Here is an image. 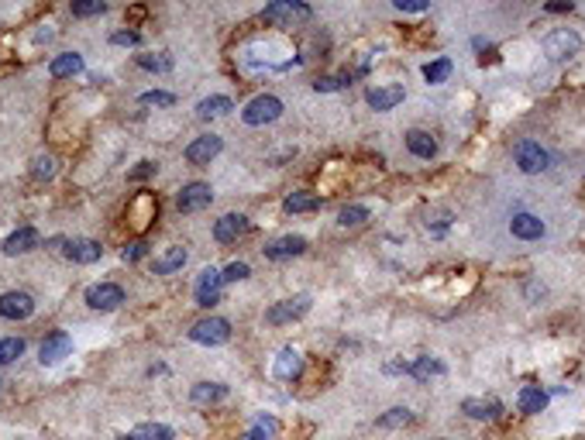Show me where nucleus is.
<instances>
[{
    "label": "nucleus",
    "mask_w": 585,
    "mask_h": 440,
    "mask_svg": "<svg viewBox=\"0 0 585 440\" xmlns=\"http://www.w3.org/2000/svg\"><path fill=\"white\" fill-rule=\"evenodd\" d=\"M62 255L76 265H93L100 262L103 248H100V241H90V237H69V241H62Z\"/></svg>",
    "instance_id": "9d476101"
},
{
    "label": "nucleus",
    "mask_w": 585,
    "mask_h": 440,
    "mask_svg": "<svg viewBox=\"0 0 585 440\" xmlns=\"http://www.w3.org/2000/svg\"><path fill=\"white\" fill-rule=\"evenodd\" d=\"M365 100H369V107H375V111H392V107L403 103V86H396V83H390V86H372L369 93H365Z\"/></svg>",
    "instance_id": "f3484780"
},
{
    "label": "nucleus",
    "mask_w": 585,
    "mask_h": 440,
    "mask_svg": "<svg viewBox=\"0 0 585 440\" xmlns=\"http://www.w3.org/2000/svg\"><path fill=\"white\" fill-rule=\"evenodd\" d=\"M544 11H551V14H565V11H575V4H571V0H554V4H547Z\"/></svg>",
    "instance_id": "a18cd8bd"
},
{
    "label": "nucleus",
    "mask_w": 585,
    "mask_h": 440,
    "mask_svg": "<svg viewBox=\"0 0 585 440\" xmlns=\"http://www.w3.org/2000/svg\"><path fill=\"white\" fill-rule=\"evenodd\" d=\"M424 224H427L430 234H444L451 227V213L448 210H427L424 213Z\"/></svg>",
    "instance_id": "72a5a7b5"
},
{
    "label": "nucleus",
    "mask_w": 585,
    "mask_h": 440,
    "mask_svg": "<svg viewBox=\"0 0 585 440\" xmlns=\"http://www.w3.org/2000/svg\"><path fill=\"white\" fill-rule=\"evenodd\" d=\"M509 230H513V237H520V241H537V237L544 234V220L534 217V213H513Z\"/></svg>",
    "instance_id": "dca6fc26"
},
{
    "label": "nucleus",
    "mask_w": 585,
    "mask_h": 440,
    "mask_svg": "<svg viewBox=\"0 0 585 440\" xmlns=\"http://www.w3.org/2000/svg\"><path fill=\"white\" fill-rule=\"evenodd\" d=\"M31 173H35V179H52V175H56V162H52L49 155H39Z\"/></svg>",
    "instance_id": "a19ab883"
},
{
    "label": "nucleus",
    "mask_w": 585,
    "mask_h": 440,
    "mask_svg": "<svg viewBox=\"0 0 585 440\" xmlns=\"http://www.w3.org/2000/svg\"><path fill=\"white\" fill-rule=\"evenodd\" d=\"M248 230H252V224H248L245 213H224V217L214 224V237L220 241V245H234V241L245 237Z\"/></svg>",
    "instance_id": "9b49d317"
},
{
    "label": "nucleus",
    "mask_w": 585,
    "mask_h": 440,
    "mask_svg": "<svg viewBox=\"0 0 585 440\" xmlns=\"http://www.w3.org/2000/svg\"><path fill=\"white\" fill-rule=\"evenodd\" d=\"M462 413H468L472 420H496L503 413V402L499 399H465L462 402Z\"/></svg>",
    "instance_id": "aec40b11"
},
{
    "label": "nucleus",
    "mask_w": 585,
    "mask_h": 440,
    "mask_svg": "<svg viewBox=\"0 0 585 440\" xmlns=\"http://www.w3.org/2000/svg\"><path fill=\"white\" fill-rule=\"evenodd\" d=\"M579 48H582V35L571 28H554L544 39V56L551 62H565V58L579 56Z\"/></svg>",
    "instance_id": "f03ea898"
},
{
    "label": "nucleus",
    "mask_w": 585,
    "mask_h": 440,
    "mask_svg": "<svg viewBox=\"0 0 585 440\" xmlns=\"http://www.w3.org/2000/svg\"><path fill=\"white\" fill-rule=\"evenodd\" d=\"M138 66L148 69V73H169L173 69V58L166 56H138Z\"/></svg>",
    "instance_id": "e433bc0d"
},
{
    "label": "nucleus",
    "mask_w": 585,
    "mask_h": 440,
    "mask_svg": "<svg viewBox=\"0 0 585 440\" xmlns=\"http://www.w3.org/2000/svg\"><path fill=\"white\" fill-rule=\"evenodd\" d=\"M35 313V300L28 292H4L0 296V317L4 320H28Z\"/></svg>",
    "instance_id": "f8f14e48"
},
{
    "label": "nucleus",
    "mask_w": 585,
    "mask_h": 440,
    "mask_svg": "<svg viewBox=\"0 0 585 440\" xmlns=\"http://www.w3.org/2000/svg\"><path fill=\"white\" fill-rule=\"evenodd\" d=\"M124 440H173V430L162 426V423H141Z\"/></svg>",
    "instance_id": "a878e982"
},
{
    "label": "nucleus",
    "mask_w": 585,
    "mask_h": 440,
    "mask_svg": "<svg viewBox=\"0 0 585 440\" xmlns=\"http://www.w3.org/2000/svg\"><path fill=\"white\" fill-rule=\"evenodd\" d=\"M224 152V138L220 134H200L186 145V162L190 165H210L217 155Z\"/></svg>",
    "instance_id": "39448f33"
},
{
    "label": "nucleus",
    "mask_w": 585,
    "mask_h": 440,
    "mask_svg": "<svg viewBox=\"0 0 585 440\" xmlns=\"http://www.w3.org/2000/svg\"><path fill=\"white\" fill-rule=\"evenodd\" d=\"M0 385H4V382H0Z\"/></svg>",
    "instance_id": "de8ad7c7"
},
{
    "label": "nucleus",
    "mask_w": 585,
    "mask_h": 440,
    "mask_svg": "<svg viewBox=\"0 0 585 440\" xmlns=\"http://www.w3.org/2000/svg\"><path fill=\"white\" fill-rule=\"evenodd\" d=\"M355 73H341V76H317L313 79V90L317 93H334V90H341V86H348Z\"/></svg>",
    "instance_id": "7c9ffc66"
},
{
    "label": "nucleus",
    "mask_w": 585,
    "mask_h": 440,
    "mask_svg": "<svg viewBox=\"0 0 585 440\" xmlns=\"http://www.w3.org/2000/svg\"><path fill=\"white\" fill-rule=\"evenodd\" d=\"M307 309H310V300H307V296H292V300H283V303H275V307L265 309V324H273V327L292 324V320H300Z\"/></svg>",
    "instance_id": "6e6552de"
},
{
    "label": "nucleus",
    "mask_w": 585,
    "mask_h": 440,
    "mask_svg": "<svg viewBox=\"0 0 585 440\" xmlns=\"http://www.w3.org/2000/svg\"><path fill=\"white\" fill-rule=\"evenodd\" d=\"M410 375L413 379H420V382H427L430 375H444V362H437V358H417V362H410Z\"/></svg>",
    "instance_id": "393cba45"
},
{
    "label": "nucleus",
    "mask_w": 585,
    "mask_h": 440,
    "mask_svg": "<svg viewBox=\"0 0 585 440\" xmlns=\"http://www.w3.org/2000/svg\"><path fill=\"white\" fill-rule=\"evenodd\" d=\"M317 207H320V200L313 193H292V196H286V213H310Z\"/></svg>",
    "instance_id": "c85d7f7f"
},
{
    "label": "nucleus",
    "mask_w": 585,
    "mask_h": 440,
    "mask_svg": "<svg viewBox=\"0 0 585 440\" xmlns=\"http://www.w3.org/2000/svg\"><path fill=\"white\" fill-rule=\"evenodd\" d=\"M86 303L93 309H117L124 303V289L114 286V282H100V286L86 289Z\"/></svg>",
    "instance_id": "ddd939ff"
},
{
    "label": "nucleus",
    "mask_w": 585,
    "mask_h": 440,
    "mask_svg": "<svg viewBox=\"0 0 585 440\" xmlns=\"http://www.w3.org/2000/svg\"><path fill=\"white\" fill-rule=\"evenodd\" d=\"M410 420H413V413H410L407 406H396V409H390V413L379 416V426H382V430H392V426H407Z\"/></svg>",
    "instance_id": "2f4dec72"
},
{
    "label": "nucleus",
    "mask_w": 585,
    "mask_h": 440,
    "mask_svg": "<svg viewBox=\"0 0 585 440\" xmlns=\"http://www.w3.org/2000/svg\"><path fill=\"white\" fill-rule=\"evenodd\" d=\"M307 251V237H300V234H286V237H279L273 245H265V258H273V262H286V258H296V255H303Z\"/></svg>",
    "instance_id": "2eb2a0df"
},
{
    "label": "nucleus",
    "mask_w": 585,
    "mask_h": 440,
    "mask_svg": "<svg viewBox=\"0 0 585 440\" xmlns=\"http://www.w3.org/2000/svg\"><path fill=\"white\" fill-rule=\"evenodd\" d=\"M451 69H454L451 58H434V62L424 66V79H427V83H444V79L451 76Z\"/></svg>",
    "instance_id": "c756f323"
},
{
    "label": "nucleus",
    "mask_w": 585,
    "mask_h": 440,
    "mask_svg": "<svg viewBox=\"0 0 585 440\" xmlns=\"http://www.w3.org/2000/svg\"><path fill=\"white\" fill-rule=\"evenodd\" d=\"M407 148H410V155H417V158H434V155H437V141H434V134L413 128V131H407Z\"/></svg>",
    "instance_id": "412c9836"
},
{
    "label": "nucleus",
    "mask_w": 585,
    "mask_h": 440,
    "mask_svg": "<svg viewBox=\"0 0 585 440\" xmlns=\"http://www.w3.org/2000/svg\"><path fill=\"white\" fill-rule=\"evenodd\" d=\"M141 103H145V107H173L176 96L162 93V90H148V93H141Z\"/></svg>",
    "instance_id": "58836bf2"
},
{
    "label": "nucleus",
    "mask_w": 585,
    "mask_h": 440,
    "mask_svg": "<svg viewBox=\"0 0 585 440\" xmlns=\"http://www.w3.org/2000/svg\"><path fill=\"white\" fill-rule=\"evenodd\" d=\"M369 220V210L365 207H345V210L337 213V224L341 227H358V224H365Z\"/></svg>",
    "instance_id": "f704fd0d"
},
{
    "label": "nucleus",
    "mask_w": 585,
    "mask_h": 440,
    "mask_svg": "<svg viewBox=\"0 0 585 440\" xmlns=\"http://www.w3.org/2000/svg\"><path fill=\"white\" fill-rule=\"evenodd\" d=\"M220 275H224V282H238V279H248V275H252V268L245 265V262H231V265L224 268Z\"/></svg>",
    "instance_id": "ea45409f"
},
{
    "label": "nucleus",
    "mask_w": 585,
    "mask_h": 440,
    "mask_svg": "<svg viewBox=\"0 0 585 440\" xmlns=\"http://www.w3.org/2000/svg\"><path fill=\"white\" fill-rule=\"evenodd\" d=\"M49 73H52L56 79L76 76V73H83V56H76V52H62V56H56L52 62H49Z\"/></svg>",
    "instance_id": "5701e85b"
},
{
    "label": "nucleus",
    "mask_w": 585,
    "mask_h": 440,
    "mask_svg": "<svg viewBox=\"0 0 585 440\" xmlns=\"http://www.w3.org/2000/svg\"><path fill=\"white\" fill-rule=\"evenodd\" d=\"M183 265H186V248H169L166 255L156 258V275H169V272H176Z\"/></svg>",
    "instance_id": "cd10ccee"
},
{
    "label": "nucleus",
    "mask_w": 585,
    "mask_h": 440,
    "mask_svg": "<svg viewBox=\"0 0 585 440\" xmlns=\"http://www.w3.org/2000/svg\"><path fill=\"white\" fill-rule=\"evenodd\" d=\"M220 289H224V275L217 268H203L200 279H196V307H217L220 303Z\"/></svg>",
    "instance_id": "423d86ee"
},
{
    "label": "nucleus",
    "mask_w": 585,
    "mask_h": 440,
    "mask_svg": "<svg viewBox=\"0 0 585 440\" xmlns=\"http://www.w3.org/2000/svg\"><path fill=\"white\" fill-rule=\"evenodd\" d=\"M210 200H214V190L207 183H186L176 196V207H179V213H196L203 207H210Z\"/></svg>",
    "instance_id": "1a4fd4ad"
},
{
    "label": "nucleus",
    "mask_w": 585,
    "mask_h": 440,
    "mask_svg": "<svg viewBox=\"0 0 585 440\" xmlns=\"http://www.w3.org/2000/svg\"><path fill=\"white\" fill-rule=\"evenodd\" d=\"M21 354H24V341H21V337H4V341H0V364L18 362Z\"/></svg>",
    "instance_id": "473e14b6"
},
{
    "label": "nucleus",
    "mask_w": 585,
    "mask_h": 440,
    "mask_svg": "<svg viewBox=\"0 0 585 440\" xmlns=\"http://www.w3.org/2000/svg\"><path fill=\"white\" fill-rule=\"evenodd\" d=\"M300 368H303V358H300L292 347H283L279 358L273 362V375L275 379H283V382H292V379L300 375Z\"/></svg>",
    "instance_id": "a211bd4d"
},
{
    "label": "nucleus",
    "mask_w": 585,
    "mask_h": 440,
    "mask_svg": "<svg viewBox=\"0 0 585 440\" xmlns=\"http://www.w3.org/2000/svg\"><path fill=\"white\" fill-rule=\"evenodd\" d=\"M31 248H39V230L35 227H21L4 241V255H24Z\"/></svg>",
    "instance_id": "6ab92c4d"
},
{
    "label": "nucleus",
    "mask_w": 585,
    "mask_h": 440,
    "mask_svg": "<svg viewBox=\"0 0 585 440\" xmlns=\"http://www.w3.org/2000/svg\"><path fill=\"white\" fill-rule=\"evenodd\" d=\"M396 7H400V11H410V14H420V11H427L430 4L427 0H396Z\"/></svg>",
    "instance_id": "79ce46f5"
},
{
    "label": "nucleus",
    "mask_w": 585,
    "mask_h": 440,
    "mask_svg": "<svg viewBox=\"0 0 585 440\" xmlns=\"http://www.w3.org/2000/svg\"><path fill=\"white\" fill-rule=\"evenodd\" d=\"M547 406V392L541 385H524L520 389V396H517V409L520 413H541Z\"/></svg>",
    "instance_id": "4be33fe9"
},
{
    "label": "nucleus",
    "mask_w": 585,
    "mask_h": 440,
    "mask_svg": "<svg viewBox=\"0 0 585 440\" xmlns=\"http://www.w3.org/2000/svg\"><path fill=\"white\" fill-rule=\"evenodd\" d=\"M313 11L303 4V0H275L265 7V21H275V24H292V21H310Z\"/></svg>",
    "instance_id": "0eeeda50"
},
{
    "label": "nucleus",
    "mask_w": 585,
    "mask_h": 440,
    "mask_svg": "<svg viewBox=\"0 0 585 440\" xmlns=\"http://www.w3.org/2000/svg\"><path fill=\"white\" fill-rule=\"evenodd\" d=\"M69 351H73V337L58 330V334H49V337L41 341L39 362H41V364H58L62 358H66V354H69Z\"/></svg>",
    "instance_id": "4468645a"
},
{
    "label": "nucleus",
    "mask_w": 585,
    "mask_h": 440,
    "mask_svg": "<svg viewBox=\"0 0 585 440\" xmlns=\"http://www.w3.org/2000/svg\"><path fill=\"white\" fill-rule=\"evenodd\" d=\"M111 41H114V45H138L141 35H138V31H117V35H111Z\"/></svg>",
    "instance_id": "c03bdc74"
},
{
    "label": "nucleus",
    "mask_w": 585,
    "mask_h": 440,
    "mask_svg": "<svg viewBox=\"0 0 585 440\" xmlns=\"http://www.w3.org/2000/svg\"><path fill=\"white\" fill-rule=\"evenodd\" d=\"M513 158H517V165H520V173L526 175H537V173H544L547 165H551V155L537 145V141H530V138H524L517 148H513Z\"/></svg>",
    "instance_id": "7ed1b4c3"
},
{
    "label": "nucleus",
    "mask_w": 585,
    "mask_h": 440,
    "mask_svg": "<svg viewBox=\"0 0 585 440\" xmlns=\"http://www.w3.org/2000/svg\"><path fill=\"white\" fill-rule=\"evenodd\" d=\"M283 117V100L273 93H262V96H255V100H248V107L241 111V121L248 124V128H262V124H273V121H279Z\"/></svg>",
    "instance_id": "f257e3e1"
},
{
    "label": "nucleus",
    "mask_w": 585,
    "mask_h": 440,
    "mask_svg": "<svg viewBox=\"0 0 585 440\" xmlns=\"http://www.w3.org/2000/svg\"><path fill=\"white\" fill-rule=\"evenodd\" d=\"M228 399V385H217V382H200L193 385V402L207 406V402H220Z\"/></svg>",
    "instance_id": "bb28decb"
},
{
    "label": "nucleus",
    "mask_w": 585,
    "mask_h": 440,
    "mask_svg": "<svg viewBox=\"0 0 585 440\" xmlns=\"http://www.w3.org/2000/svg\"><path fill=\"white\" fill-rule=\"evenodd\" d=\"M190 341L193 344H228L231 341V324L228 320H220V317H207V320H200V324H193V330H190Z\"/></svg>",
    "instance_id": "20e7f679"
},
{
    "label": "nucleus",
    "mask_w": 585,
    "mask_h": 440,
    "mask_svg": "<svg viewBox=\"0 0 585 440\" xmlns=\"http://www.w3.org/2000/svg\"><path fill=\"white\" fill-rule=\"evenodd\" d=\"M156 173V162H138V169L131 173V179H145V175Z\"/></svg>",
    "instance_id": "49530a36"
},
{
    "label": "nucleus",
    "mask_w": 585,
    "mask_h": 440,
    "mask_svg": "<svg viewBox=\"0 0 585 440\" xmlns=\"http://www.w3.org/2000/svg\"><path fill=\"white\" fill-rule=\"evenodd\" d=\"M275 430H279V423H275L273 416H258V423H255V430H252V434H248V437H245V440H269V437H273V434H275Z\"/></svg>",
    "instance_id": "4c0bfd02"
},
{
    "label": "nucleus",
    "mask_w": 585,
    "mask_h": 440,
    "mask_svg": "<svg viewBox=\"0 0 585 440\" xmlns=\"http://www.w3.org/2000/svg\"><path fill=\"white\" fill-rule=\"evenodd\" d=\"M145 251H148V245H145V241H135V245H128V248H124V262H138Z\"/></svg>",
    "instance_id": "37998d69"
},
{
    "label": "nucleus",
    "mask_w": 585,
    "mask_h": 440,
    "mask_svg": "<svg viewBox=\"0 0 585 440\" xmlns=\"http://www.w3.org/2000/svg\"><path fill=\"white\" fill-rule=\"evenodd\" d=\"M107 4L103 0H76L73 4V18H93V14H103Z\"/></svg>",
    "instance_id": "c9c22d12"
},
{
    "label": "nucleus",
    "mask_w": 585,
    "mask_h": 440,
    "mask_svg": "<svg viewBox=\"0 0 585 440\" xmlns=\"http://www.w3.org/2000/svg\"><path fill=\"white\" fill-rule=\"evenodd\" d=\"M228 111H234L231 96H207V100H200V107H196V114L203 117V121H210V117L228 114Z\"/></svg>",
    "instance_id": "b1692460"
}]
</instances>
